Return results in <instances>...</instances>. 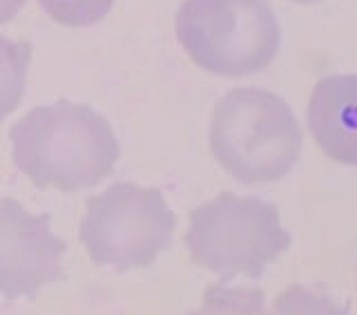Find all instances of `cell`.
I'll return each instance as SVG.
<instances>
[{
    "label": "cell",
    "mask_w": 357,
    "mask_h": 315,
    "mask_svg": "<svg viewBox=\"0 0 357 315\" xmlns=\"http://www.w3.org/2000/svg\"><path fill=\"white\" fill-rule=\"evenodd\" d=\"M25 3L27 0H0V25H7V22L14 20Z\"/></svg>",
    "instance_id": "30bf717a"
},
{
    "label": "cell",
    "mask_w": 357,
    "mask_h": 315,
    "mask_svg": "<svg viewBox=\"0 0 357 315\" xmlns=\"http://www.w3.org/2000/svg\"><path fill=\"white\" fill-rule=\"evenodd\" d=\"M174 212L154 188L114 184L87 199L81 242L89 260L119 273L148 268L172 242Z\"/></svg>",
    "instance_id": "5b68a950"
},
{
    "label": "cell",
    "mask_w": 357,
    "mask_h": 315,
    "mask_svg": "<svg viewBox=\"0 0 357 315\" xmlns=\"http://www.w3.org/2000/svg\"><path fill=\"white\" fill-rule=\"evenodd\" d=\"M67 244L56 237L47 215H31L16 199L0 201V295L33 298L63 277Z\"/></svg>",
    "instance_id": "8992f818"
},
{
    "label": "cell",
    "mask_w": 357,
    "mask_h": 315,
    "mask_svg": "<svg viewBox=\"0 0 357 315\" xmlns=\"http://www.w3.org/2000/svg\"><path fill=\"white\" fill-rule=\"evenodd\" d=\"M40 9L63 27H92L103 20L114 0H38Z\"/></svg>",
    "instance_id": "9c48e42d"
},
{
    "label": "cell",
    "mask_w": 357,
    "mask_h": 315,
    "mask_svg": "<svg viewBox=\"0 0 357 315\" xmlns=\"http://www.w3.org/2000/svg\"><path fill=\"white\" fill-rule=\"evenodd\" d=\"M290 242L293 237L282 228L279 210L273 204L232 193L195 208L185 233L195 264L221 279L261 277L266 266L290 249Z\"/></svg>",
    "instance_id": "277c9868"
},
{
    "label": "cell",
    "mask_w": 357,
    "mask_h": 315,
    "mask_svg": "<svg viewBox=\"0 0 357 315\" xmlns=\"http://www.w3.org/2000/svg\"><path fill=\"white\" fill-rule=\"evenodd\" d=\"M31 45L0 34V123L14 112L27 87Z\"/></svg>",
    "instance_id": "ba28073f"
},
{
    "label": "cell",
    "mask_w": 357,
    "mask_h": 315,
    "mask_svg": "<svg viewBox=\"0 0 357 315\" xmlns=\"http://www.w3.org/2000/svg\"><path fill=\"white\" fill-rule=\"evenodd\" d=\"M14 163L29 182L63 193L94 188L114 170L121 145L96 110L70 101L27 112L9 130Z\"/></svg>",
    "instance_id": "6da1fadb"
},
{
    "label": "cell",
    "mask_w": 357,
    "mask_h": 315,
    "mask_svg": "<svg viewBox=\"0 0 357 315\" xmlns=\"http://www.w3.org/2000/svg\"><path fill=\"white\" fill-rule=\"evenodd\" d=\"M304 137L284 98L255 87L223 96L210 123V150L243 186L275 184L295 168Z\"/></svg>",
    "instance_id": "7a4b0ae2"
},
{
    "label": "cell",
    "mask_w": 357,
    "mask_h": 315,
    "mask_svg": "<svg viewBox=\"0 0 357 315\" xmlns=\"http://www.w3.org/2000/svg\"><path fill=\"white\" fill-rule=\"evenodd\" d=\"M174 25L192 63L226 78L266 70L282 45V29L266 0H183Z\"/></svg>",
    "instance_id": "3957f363"
},
{
    "label": "cell",
    "mask_w": 357,
    "mask_h": 315,
    "mask_svg": "<svg viewBox=\"0 0 357 315\" xmlns=\"http://www.w3.org/2000/svg\"><path fill=\"white\" fill-rule=\"evenodd\" d=\"M293 3H299V5H315L319 0H293Z\"/></svg>",
    "instance_id": "8fae6325"
},
{
    "label": "cell",
    "mask_w": 357,
    "mask_h": 315,
    "mask_svg": "<svg viewBox=\"0 0 357 315\" xmlns=\"http://www.w3.org/2000/svg\"><path fill=\"white\" fill-rule=\"evenodd\" d=\"M308 130L328 159L357 166V74L326 76L315 85Z\"/></svg>",
    "instance_id": "52a82bcc"
}]
</instances>
